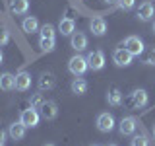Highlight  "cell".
I'll use <instances>...</instances> for the list:
<instances>
[{"instance_id": "4fadbf2b", "label": "cell", "mask_w": 155, "mask_h": 146, "mask_svg": "<svg viewBox=\"0 0 155 146\" xmlns=\"http://www.w3.org/2000/svg\"><path fill=\"white\" fill-rule=\"evenodd\" d=\"M56 115H58V107L54 101H45L41 107V117L43 119H47V121H52V119H56Z\"/></svg>"}, {"instance_id": "4316f807", "label": "cell", "mask_w": 155, "mask_h": 146, "mask_svg": "<svg viewBox=\"0 0 155 146\" xmlns=\"http://www.w3.org/2000/svg\"><path fill=\"white\" fill-rule=\"evenodd\" d=\"M10 41V33L6 31V29H4L2 26H0V47L2 45H6V43Z\"/></svg>"}, {"instance_id": "9c48e42d", "label": "cell", "mask_w": 155, "mask_h": 146, "mask_svg": "<svg viewBox=\"0 0 155 146\" xmlns=\"http://www.w3.org/2000/svg\"><path fill=\"white\" fill-rule=\"evenodd\" d=\"M136 16H138V19H142V22H149L153 16H155V6L151 2H143L140 4L138 12H136Z\"/></svg>"}, {"instance_id": "7a4b0ae2", "label": "cell", "mask_w": 155, "mask_h": 146, "mask_svg": "<svg viewBox=\"0 0 155 146\" xmlns=\"http://www.w3.org/2000/svg\"><path fill=\"white\" fill-rule=\"evenodd\" d=\"M68 68H70V72L74 76H84L85 70L89 68V64H87V58L81 57V55H76L70 58V62H68Z\"/></svg>"}, {"instance_id": "30bf717a", "label": "cell", "mask_w": 155, "mask_h": 146, "mask_svg": "<svg viewBox=\"0 0 155 146\" xmlns=\"http://www.w3.org/2000/svg\"><path fill=\"white\" fill-rule=\"evenodd\" d=\"M29 88H31V74H29V72H25V70L18 72V74H16V90L27 92Z\"/></svg>"}, {"instance_id": "3957f363", "label": "cell", "mask_w": 155, "mask_h": 146, "mask_svg": "<svg viewBox=\"0 0 155 146\" xmlns=\"http://www.w3.org/2000/svg\"><path fill=\"white\" fill-rule=\"evenodd\" d=\"M132 58H134V55L130 51H126L124 47L116 49V51L113 53V61H114L116 66H130L132 64Z\"/></svg>"}, {"instance_id": "d6986e66", "label": "cell", "mask_w": 155, "mask_h": 146, "mask_svg": "<svg viewBox=\"0 0 155 146\" xmlns=\"http://www.w3.org/2000/svg\"><path fill=\"white\" fill-rule=\"evenodd\" d=\"M107 101H109V105H113V107L122 105V94H120L118 88H110L109 94H107Z\"/></svg>"}, {"instance_id": "ba28073f", "label": "cell", "mask_w": 155, "mask_h": 146, "mask_svg": "<svg viewBox=\"0 0 155 146\" xmlns=\"http://www.w3.org/2000/svg\"><path fill=\"white\" fill-rule=\"evenodd\" d=\"M136 127H138V121L134 117H122V121L118 123V130H120V134L130 136L136 133Z\"/></svg>"}, {"instance_id": "6da1fadb", "label": "cell", "mask_w": 155, "mask_h": 146, "mask_svg": "<svg viewBox=\"0 0 155 146\" xmlns=\"http://www.w3.org/2000/svg\"><path fill=\"white\" fill-rule=\"evenodd\" d=\"M147 92L145 90H134L132 94H128L124 97V105L128 107V109H140V107H145L147 105Z\"/></svg>"}, {"instance_id": "8fae6325", "label": "cell", "mask_w": 155, "mask_h": 146, "mask_svg": "<svg viewBox=\"0 0 155 146\" xmlns=\"http://www.w3.org/2000/svg\"><path fill=\"white\" fill-rule=\"evenodd\" d=\"M56 86V78L52 72H43L41 78H39V90L41 92H48V90H52V88Z\"/></svg>"}, {"instance_id": "603a6c76", "label": "cell", "mask_w": 155, "mask_h": 146, "mask_svg": "<svg viewBox=\"0 0 155 146\" xmlns=\"http://www.w3.org/2000/svg\"><path fill=\"white\" fill-rule=\"evenodd\" d=\"M43 103H45V97H43L41 94H33L31 97H29V105H31L33 109H41Z\"/></svg>"}, {"instance_id": "7c38bea8", "label": "cell", "mask_w": 155, "mask_h": 146, "mask_svg": "<svg viewBox=\"0 0 155 146\" xmlns=\"http://www.w3.org/2000/svg\"><path fill=\"white\" fill-rule=\"evenodd\" d=\"M89 29H91V33L97 37H103L105 33H107V22L103 18H93L89 22Z\"/></svg>"}, {"instance_id": "5bb4252c", "label": "cell", "mask_w": 155, "mask_h": 146, "mask_svg": "<svg viewBox=\"0 0 155 146\" xmlns=\"http://www.w3.org/2000/svg\"><path fill=\"white\" fill-rule=\"evenodd\" d=\"M70 45H72V49H76V51H84L87 47V37L84 33L76 31V33H72V37H70Z\"/></svg>"}, {"instance_id": "ac0fdd59", "label": "cell", "mask_w": 155, "mask_h": 146, "mask_svg": "<svg viewBox=\"0 0 155 146\" xmlns=\"http://www.w3.org/2000/svg\"><path fill=\"white\" fill-rule=\"evenodd\" d=\"M10 10L18 16H21L29 10V0H10Z\"/></svg>"}, {"instance_id": "d6a6232c", "label": "cell", "mask_w": 155, "mask_h": 146, "mask_svg": "<svg viewBox=\"0 0 155 146\" xmlns=\"http://www.w3.org/2000/svg\"><path fill=\"white\" fill-rule=\"evenodd\" d=\"M153 31H155V22H153Z\"/></svg>"}, {"instance_id": "836d02e7", "label": "cell", "mask_w": 155, "mask_h": 146, "mask_svg": "<svg viewBox=\"0 0 155 146\" xmlns=\"http://www.w3.org/2000/svg\"><path fill=\"white\" fill-rule=\"evenodd\" d=\"M109 146H116V144H109Z\"/></svg>"}, {"instance_id": "83f0119b", "label": "cell", "mask_w": 155, "mask_h": 146, "mask_svg": "<svg viewBox=\"0 0 155 146\" xmlns=\"http://www.w3.org/2000/svg\"><path fill=\"white\" fill-rule=\"evenodd\" d=\"M4 140H6V133H4V129H0V144H4Z\"/></svg>"}, {"instance_id": "d4e9b609", "label": "cell", "mask_w": 155, "mask_h": 146, "mask_svg": "<svg viewBox=\"0 0 155 146\" xmlns=\"http://www.w3.org/2000/svg\"><path fill=\"white\" fill-rule=\"evenodd\" d=\"M143 62H145V64H149V66H155V47H151V49L147 51V55H145Z\"/></svg>"}, {"instance_id": "277c9868", "label": "cell", "mask_w": 155, "mask_h": 146, "mask_svg": "<svg viewBox=\"0 0 155 146\" xmlns=\"http://www.w3.org/2000/svg\"><path fill=\"white\" fill-rule=\"evenodd\" d=\"M124 49L130 51L134 57H140L143 53V41L136 35H130V37H126V41H124Z\"/></svg>"}, {"instance_id": "d590c367", "label": "cell", "mask_w": 155, "mask_h": 146, "mask_svg": "<svg viewBox=\"0 0 155 146\" xmlns=\"http://www.w3.org/2000/svg\"><path fill=\"white\" fill-rule=\"evenodd\" d=\"M93 146H97V144H93Z\"/></svg>"}, {"instance_id": "f1b7e54d", "label": "cell", "mask_w": 155, "mask_h": 146, "mask_svg": "<svg viewBox=\"0 0 155 146\" xmlns=\"http://www.w3.org/2000/svg\"><path fill=\"white\" fill-rule=\"evenodd\" d=\"M107 4H114V2H118V0H105Z\"/></svg>"}, {"instance_id": "cb8c5ba5", "label": "cell", "mask_w": 155, "mask_h": 146, "mask_svg": "<svg viewBox=\"0 0 155 146\" xmlns=\"http://www.w3.org/2000/svg\"><path fill=\"white\" fill-rule=\"evenodd\" d=\"M130 146H149V144H147V138H145V136L136 134L132 138V142H130Z\"/></svg>"}, {"instance_id": "484cf974", "label": "cell", "mask_w": 155, "mask_h": 146, "mask_svg": "<svg viewBox=\"0 0 155 146\" xmlns=\"http://www.w3.org/2000/svg\"><path fill=\"white\" fill-rule=\"evenodd\" d=\"M116 4H118L120 10H132L134 4H136V0H118Z\"/></svg>"}, {"instance_id": "44dd1931", "label": "cell", "mask_w": 155, "mask_h": 146, "mask_svg": "<svg viewBox=\"0 0 155 146\" xmlns=\"http://www.w3.org/2000/svg\"><path fill=\"white\" fill-rule=\"evenodd\" d=\"M21 27H23V31H25V33H35L37 29H39V22H37V18H35V16H27L25 19H23Z\"/></svg>"}, {"instance_id": "f546056e", "label": "cell", "mask_w": 155, "mask_h": 146, "mask_svg": "<svg viewBox=\"0 0 155 146\" xmlns=\"http://www.w3.org/2000/svg\"><path fill=\"white\" fill-rule=\"evenodd\" d=\"M2 61H4V55H2V51H0V64H2Z\"/></svg>"}, {"instance_id": "5b68a950", "label": "cell", "mask_w": 155, "mask_h": 146, "mask_svg": "<svg viewBox=\"0 0 155 146\" xmlns=\"http://www.w3.org/2000/svg\"><path fill=\"white\" fill-rule=\"evenodd\" d=\"M19 121H21V123L25 125L27 129L37 127V125H39V113H37V109H33V107L23 109V111H21V117H19Z\"/></svg>"}, {"instance_id": "4dcf8cb0", "label": "cell", "mask_w": 155, "mask_h": 146, "mask_svg": "<svg viewBox=\"0 0 155 146\" xmlns=\"http://www.w3.org/2000/svg\"><path fill=\"white\" fill-rule=\"evenodd\" d=\"M45 146H54V144H45Z\"/></svg>"}, {"instance_id": "e0dca14e", "label": "cell", "mask_w": 155, "mask_h": 146, "mask_svg": "<svg viewBox=\"0 0 155 146\" xmlns=\"http://www.w3.org/2000/svg\"><path fill=\"white\" fill-rule=\"evenodd\" d=\"M76 29V22L72 18H62L60 23H58V31L62 33V35H72Z\"/></svg>"}, {"instance_id": "e575fe53", "label": "cell", "mask_w": 155, "mask_h": 146, "mask_svg": "<svg viewBox=\"0 0 155 146\" xmlns=\"http://www.w3.org/2000/svg\"><path fill=\"white\" fill-rule=\"evenodd\" d=\"M0 146H4V144H0Z\"/></svg>"}, {"instance_id": "8992f818", "label": "cell", "mask_w": 155, "mask_h": 146, "mask_svg": "<svg viewBox=\"0 0 155 146\" xmlns=\"http://www.w3.org/2000/svg\"><path fill=\"white\" fill-rule=\"evenodd\" d=\"M85 58H87V64H89L91 70H101V68L105 66V55H103V51H91Z\"/></svg>"}, {"instance_id": "7402d4cb", "label": "cell", "mask_w": 155, "mask_h": 146, "mask_svg": "<svg viewBox=\"0 0 155 146\" xmlns=\"http://www.w3.org/2000/svg\"><path fill=\"white\" fill-rule=\"evenodd\" d=\"M39 47H41L45 53L54 51V37H41L39 39Z\"/></svg>"}, {"instance_id": "ffe728a7", "label": "cell", "mask_w": 155, "mask_h": 146, "mask_svg": "<svg viewBox=\"0 0 155 146\" xmlns=\"http://www.w3.org/2000/svg\"><path fill=\"white\" fill-rule=\"evenodd\" d=\"M72 92H74L76 96H84L87 92V82L81 76H76V80L72 82Z\"/></svg>"}, {"instance_id": "52a82bcc", "label": "cell", "mask_w": 155, "mask_h": 146, "mask_svg": "<svg viewBox=\"0 0 155 146\" xmlns=\"http://www.w3.org/2000/svg\"><path fill=\"white\" fill-rule=\"evenodd\" d=\"M97 129L101 133H110L114 129V117L110 113H101L97 117Z\"/></svg>"}, {"instance_id": "1f68e13d", "label": "cell", "mask_w": 155, "mask_h": 146, "mask_svg": "<svg viewBox=\"0 0 155 146\" xmlns=\"http://www.w3.org/2000/svg\"><path fill=\"white\" fill-rule=\"evenodd\" d=\"M153 134H155V125H153Z\"/></svg>"}, {"instance_id": "2e32d148", "label": "cell", "mask_w": 155, "mask_h": 146, "mask_svg": "<svg viewBox=\"0 0 155 146\" xmlns=\"http://www.w3.org/2000/svg\"><path fill=\"white\" fill-rule=\"evenodd\" d=\"M16 88V76L10 74V72H4V74H0V90L4 92H10Z\"/></svg>"}, {"instance_id": "9a60e30c", "label": "cell", "mask_w": 155, "mask_h": 146, "mask_svg": "<svg viewBox=\"0 0 155 146\" xmlns=\"http://www.w3.org/2000/svg\"><path fill=\"white\" fill-rule=\"evenodd\" d=\"M25 129H27V127L23 125L21 121H18V123H12V125H10L8 133H10V136H12L14 140H21L23 136H25Z\"/></svg>"}]
</instances>
